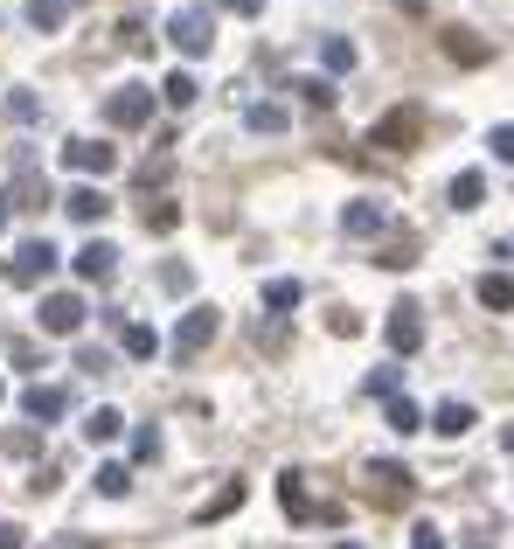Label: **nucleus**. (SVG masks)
Masks as SVG:
<instances>
[{"instance_id":"obj_1","label":"nucleus","mask_w":514,"mask_h":549,"mask_svg":"<svg viewBox=\"0 0 514 549\" xmlns=\"http://www.w3.org/2000/svg\"><path fill=\"white\" fill-rule=\"evenodd\" d=\"M216 334H223V313H216V306H188V313L174 320V341H167V348H174V355L188 362V355H202V348H209Z\"/></svg>"},{"instance_id":"obj_2","label":"nucleus","mask_w":514,"mask_h":549,"mask_svg":"<svg viewBox=\"0 0 514 549\" xmlns=\"http://www.w3.org/2000/svg\"><path fill=\"white\" fill-rule=\"evenodd\" d=\"M167 42H174L181 56H209V42H216V21H209V7H174V21H167Z\"/></svg>"},{"instance_id":"obj_3","label":"nucleus","mask_w":514,"mask_h":549,"mask_svg":"<svg viewBox=\"0 0 514 549\" xmlns=\"http://www.w3.org/2000/svg\"><path fill=\"white\" fill-rule=\"evenodd\" d=\"M424 139V112L417 105H396V112H383L376 119V133H369V146H389V153H410Z\"/></svg>"},{"instance_id":"obj_4","label":"nucleus","mask_w":514,"mask_h":549,"mask_svg":"<svg viewBox=\"0 0 514 549\" xmlns=\"http://www.w3.org/2000/svg\"><path fill=\"white\" fill-rule=\"evenodd\" d=\"M42 334H77L84 320H91V306H84V292H42Z\"/></svg>"},{"instance_id":"obj_5","label":"nucleus","mask_w":514,"mask_h":549,"mask_svg":"<svg viewBox=\"0 0 514 549\" xmlns=\"http://www.w3.org/2000/svg\"><path fill=\"white\" fill-rule=\"evenodd\" d=\"M105 119L126 126V133H139V126L153 119V91H146V84H119V91L105 98Z\"/></svg>"},{"instance_id":"obj_6","label":"nucleus","mask_w":514,"mask_h":549,"mask_svg":"<svg viewBox=\"0 0 514 549\" xmlns=\"http://www.w3.org/2000/svg\"><path fill=\"white\" fill-rule=\"evenodd\" d=\"M49 272H56V244H49V237H28V244L14 251V265H7L14 285H42Z\"/></svg>"},{"instance_id":"obj_7","label":"nucleus","mask_w":514,"mask_h":549,"mask_svg":"<svg viewBox=\"0 0 514 549\" xmlns=\"http://www.w3.org/2000/svg\"><path fill=\"white\" fill-rule=\"evenodd\" d=\"M63 167H77V174H112V167H119V146H112V139H70V146H63Z\"/></svg>"},{"instance_id":"obj_8","label":"nucleus","mask_w":514,"mask_h":549,"mask_svg":"<svg viewBox=\"0 0 514 549\" xmlns=\"http://www.w3.org/2000/svg\"><path fill=\"white\" fill-rule=\"evenodd\" d=\"M70 265H77V278H91V285H105V278L119 272V244H105V237H91V244H84V251H77Z\"/></svg>"},{"instance_id":"obj_9","label":"nucleus","mask_w":514,"mask_h":549,"mask_svg":"<svg viewBox=\"0 0 514 549\" xmlns=\"http://www.w3.org/2000/svg\"><path fill=\"white\" fill-rule=\"evenodd\" d=\"M369 480H376V494H383V501H410V494H417V473H410V466H396V459H369Z\"/></svg>"},{"instance_id":"obj_10","label":"nucleus","mask_w":514,"mask_h":549,"mask_svg":"<svg viewBox=\"0 0 514 549\" xmlns=\"http://www.w3.org/2000/svg\"><path fill=\"white\" fill-rule=\"evenodd\" d=\"M383 334H389V348H396V355H417V348H424V320H417V306H410V299L389 313Z\"/></svg>"},{"instance_id":"obj_11","label":"nucleus","mask_w":514,"mask_h":549,"mask_svg":"<svg viewBox=\"0 0 514 549\" xmlns=\"http://www.w3.org/2000/svg\"><path fill=\"white\" fill-rule=\"evenodd\" d=\"M63 209H70V223H105V216H112V195L84 181V188H70V195H63Z\"/></svg>"},{"instance_id":"obj_12","label":"nucleus","mask_w":514,"mask_h":549,"mask_svg":"<svg viewBox=\"0 0 514 549\" xmlns=\"http://www.w3.org/2000/svg\"><path fill=\"white\" fill-rule=\"evenodd\" d=\"M341 230H348V237H383L389 209L383 202H348V209H341Z\"/></svg>"},{"instance_id":"obj_13","label":"nucleus","mask_w":514,"mask_h":549,"mask_svg":"<svg viewBox=\"0 0 514 549\" xmlns=\"http://www.w3.org/2000/svg\"><path fill=\"white\" fill-rule=\"evenodd\" d=\"M473 424H480V417H473V404H459V397H445V404L431 411V431H438V438H466Z\"/></svg>"},{"instance_id":"obj_14","label":"nucleus","mask_w":514,"mask_h":549,"mask_svg":"<svg viewBox=\"0 0 514 549\" xmlns=\"http://www.w3.org/2000/svg\"><path fill=\"white\" fill-rule=\"evenodd\" d=\"M21 411L35 417V424H56V417L70 411V397H63V390H49V383H35V390L21 397Z\"/></svg>"},{"instance_id":"obj_15","label":"nucleus","mask_w":514,"mask_h":549,"mask_svg":"<svg viewBox=\"0 0 514 549\" xmlns=\"http://www.w3.org/2000/svg\"><path fill=\"white\" fill-rule=\"evenodd\" d=\"M438 49H445V63H487V56H494V49H487L480 35H466V28H445Z\"/></svg>"},{"instance_id":"obj_16","label":"nucleus","mask_w":514,"mask_h":549,"mask_svg":"<svg viewBox=\"0 0 514 549\" xmlns=\"http://www.w3.org/2000/svg\"><path fill=\"white\" fill-rule=\"evenodd\" d=\"M119 348H126L132 362H153V348H160V334H153L146 320H126V327H119Z\"/></svg>"},{"instance_id":"obj_17","label":"nucleus","mask_w":514,"mask_h":549,"mask_svg":"<svg viewBox=\"0 0 514 549\" xmlns=\"http://www.w3.org/2000/svg\"><path fill=\"white\" fill-rule=\"evenodd\" d=\"M119 431H126V411H112V404H98V411L84 417V438H91V445H112Z\"/></svg>"},{"instance_id":"obj_18","label":"nucleus","mask_w":514,"mask_h":549,"mask_svg":"<svg viewBox=\"0 0 514 549\" xmlns=\"http://www.w3.org/2000/svg\"><path fill=\"white\" fill-rule=\"evenodd\" d=\"M244 494H251V487H244V480H223V487H216V494H209V501H202V522H223V515H230V508H244Z\"/></svg>"},{"instance_id":"obj_19","label":"nucleus","mask_w":514,"mask_h":549,"mask_svg":"<svg viewBox=\"0 0 514 549\" xmlns=\"http://www.w3.org/2000/svg\"><path fill=\"white\" fill-rule=\"evenodd\" d=\"M480 306H487V313H514V278L508 272H487V278H480Z\"/></svg>"},{"instance_id":"obj_20","label":"nucleus","mask_w":514,"mask_h":549,"mask_svg":"<svg viewBox=\"0 0 514 549\" xmlns=\"http://www.w3.org/2000/svg\"><path fill=\"white\" fill-rule=\"evenodd\" d=\"M480 202H487V174H473V167L452 174V209H480Z\"/></svg>"},{"instance_id":"obj_21","label":"nucleus","mask_w":514,"mask_h":549,"mask_svg":"<svg viewBox=\"0 0 514 549\" xmlns=\"http://www.w3.org/2000/svg\"><path fill=\"white\" fill-rule=\"evenodd\" d=\"M299 299H306L299 278H271V285H264V306H271V313H299Z\"/></svg>"},{"instance_id":"obj_22","label":"nucleus","mask_w":514,"mask_h":549,"mask_svg":"<svg viewBox=\"0 0 514 549\" xmlns=\"http://www.w3.org/2000/svg\"><path fill=\"white\" fill-rule=\"evenodd\" d=\"M160 98H167V105H174V112H188V105H195V98H202V84H195V77H188V70H174V77H167V84H160Z\"/></svg>"},{"instance_id":"obj_23","label":"nucleus","mask_w":514,"mask_h":549,"mask_svg":"<svg viewBox=\"0 0 514 549\" xmlns=\"http://www.w3.org/2000/svg\"><path fill=\"white\" fill-rule=\"evenodd\" d=\"M244 126L251 133H285L292 119H285V105H244Z\"/></svg>"},{"instance_id":"obj_24","label":"nucleus","mask_w":514,"mask_h":549,"mask_svg":"<svg viewBox=\"0 0 514 549\" xmlns=\"http://www.w3.org/2000/svg\"><path fill=\"white\" fill-rule=\"evenodd\" d=\"M389 431H396V438H410V431H424V411H417L410 397H389Z\"/></svg>"},{"instance_id":"obj_25","label":"nucleus","mask_w":514,"mask_h":549,"mask_svg":"<svg viewBox=\"0 0 514 549\" xmlns=\"http://www.w3.org/2000/svg\"><path fill=\"white\" fill-rule=\"evenodd\" d=\"M285 91H299V98H306L313 112H327V105H334V84H327V77H292Z\"/></svg>"},{"instance_id":"obj_26","label":"nucleus","mask_w":514,"mask_h":549,"mask_svg":"<svg viewBox=\"0 0 514 549\" xmlns=\"http://www.w3.org/2000/svg\"><path fill=\"white\" fill-rule=\"evenodd\" d=\"M126 487H132V466H119V459H105V466H98V494H105V501H119Z\"/></svg>"},{"instance_id":"obj_27","label":"nucleus","mask_w":514,"mask_h":549,"mask_svg":"<svg viewBox=\"0 0 514 549\" xmlns=\"http://www.w3.org/2000/svg\"><path fill=\"white\" fill-rule=\"evenodd\" d=\"M320 56H327V70H334V77H341V70H355V63H362V49H355V42H348V35H334V42H327V49H320Z\"/></svg>"},{"instance_id":"obj_28","label":"nucleus","mask_w":514,"mask_h":549,"mask_svg":"<svg viewBox=\"0 0 514 549\" xmlns=\"http://www.w3.org/2000/svg\"><path fill=\"white\" fill-rule=\"evenodd\" d=\"M119 42H126V49H139V56L153 49V28H146V14H126V21H119Z\"/></svg>"},{"instance_id":"obj_29","label":"nucleus","mask_w":514,"mask_h":549,"mask_svg":"<svg viewBox=\"0 0 514 549\" xmlns=\"http://www.w3.org/2000/svg\"><path fill=\"white\" fill-rule=\"evenodd\" d=\"M167 174H174V153H167V146H160V153H153V160H146V167H139V174H132V181H139V188H160V181H167Z\"/></svg>"},{"instance_id":"obj_30","label":"nucleus","mask_w":514,"mask_h":549,"mask_svg":"<svg viewBox=\"0 0 514 549\" xmlns=\"http://www.w3.org/2000/svg\"><path fill=\"white\" fill-rule=\"evenodd\" d=\"M28 21H35L42 35H56V28H63V0H28Z\"/></svg>"},{"instance_id":"obj_31","label":"nucleus","mask_w":514,"mask_h":549,"mask_svg":"<svg viewBox=\"0 0 514 549\" xmlns=\"http://www.w3.org/2000/svg\"><path fill=\"white\" fill-rule=\"evenodd\" d=\"M7 119H14V126H35V119H42V105H35L28 91H7Z\"/></svg>"},{"instance_id":"obj_32","label":"nucleus","mask_w":514,"mask_h":549,"mask_svg":"<svg viewBox=\"0 0 514 549\" xmlns=\"http://www.w3.org/2000/svg\"><path fill=\"white\" fill-rule=\"evenodd\" d=\"M278 501H285V515H306V480L285 473V480H278Z\"/></svg>"},{"instance_id":"obj_33","label":"nucleus","mask_w":514,"mask_h":549,"mask_svg":"<svg viewBox=\"0 0 514 549\" xmlns=\"http://www.w3.org/2000/svg\"><path fill=\"white\" fill-rule=\"evenodd\" d=\"M376 265H389V272H410V265H417V237H403V244H389V251L376 258Z\"/></svg>"},{"instance_id":"obj_34","label":"nucleus","mask_w":514,"mask_h":549,"mask_svg":"<svg viewBox=\"0 0 514 549\" xmlns=\"http://www.w3.org/2000/svg\"><path fill=\"white\" fill-rule=\"evenodd\" d=\"M410 549H445V529L438 522H410Z\"/></svg>"},{"instance_id":"obj_35","label":"nucleus","mask_w":514,"mask_h":549,"mask_svg":"<svg viewBox=\"0 0 514 549\" xmlns=\"http://www.w3.org/2000/svg\"><path fill=\"white\" fill-rule=\"evenodd\" d=\"M487 153H494V160H508V167H514V126H494V133H487Z\"/></svg>"},{"instance_id":"obj_36","label":"nucleus","mask_w":514,"mask_h":549,"mask_svg":"<svg viewBox=\"0 0 514 549\" xmlns=\"http://www.w3.org/2000/svg\"><path fill=\"white\" fill-rule=\"evenodd\" d=\"M174 216H181V209H174V202H167V195H160V202H153V209H146V230H174Z\"/></svg>"},{"instance_id":"obj_37","label":"nucleus","mask_w":514,"mask_h":549,"mask_svg":"<svg viewBox=\"0 0 514 549\" xmlns=\"http://www.w3.org/2000/svg\"><path fill=\"white\" fill-rule=\"evenodd\" d=\"M0 445H7V459H35V431H7Z\"/></svg>"},{"instance_id":"obj_38","label":"nucleus","mask_w":514,"mask_h":549,"mask_svg":"<svg viewBox=\"0 0 514 549\" xmlns=\"http://www.w3.org/2000/svg\"><path fill=\"white\" fill-rule=\"evenodd\" d=\"M327 327H334V334H341V341H355V334H362V313H348V306H341V313H334V320H327Z\"/></svg>"},{"instance_id":"obj_39","label":"nucleus","mask_w":514,"mask_h":549,"mask_svg":"<svg viewBox=\"0 0 514 549\" xmlns=\"http://www.w3.org/2000/svg\"><path fill=\"white\" fill-rule=\"evenodd\" d=\"M160 285H167V292H188V285H195V272H188V265H167V272H160Z\"/></svg>"},{"instance_id":"obj_40","label":"nucleus","mask_w":514,"mask_h":549,"mask_svg":"<svg viewBox=\"0 0 514 549\" xmlns=\"http://www.w3.org/2000/svg\"><path fill=\"white\" fill-rule=\"evenodd\" d=\"M28 543V529H21V522H0V549H21Z\"/></svg>"},{"instance_id":"obj_41","label":"nucleus","mask_w":514,"mask_h":549,"mask_svg":"<svg viewBox=\"0 0 514 549\" xmlns=\"http://www.w3.org/2000/svg\"><path fill=\"white\" fill-rule=\"evenodd\" d=\"M223 7H230V14H244V21H251V14H264V0H223Z\"/></svg>"},{"instance_id":"obj_42","label":"nucleus","mask_w":514,"mask_h":549,"mask_svg":"<svg viewBox=\"0 0 514 549\" xmlns=\"http://www.w3.org/2000/svg\"><path fill=\"white\" fill-rule=\"evenodd\" d=\"M56 549H98V543H91V536H77V543H70V536H63V543H56Z\"/></svg>"},{"instance_id":"obj_43","label":"nucleus","mask_w":514,"mask_h":549,"mask_svg":"<svg viewBox=\"0 0 514 549\" xmlns=\"http://www.w3.org/2000/svg\"><path fill=\"white\" fill-rule=\"evenodd\" d=\"M396 7H403V14H424V7H431V0H396Z\"/></svg>"},{"instance_id":"obj_44","label":"nucleus","mask_w":514,"mask_h":549,"mask_svg":"<svg viewBox=\"0 0 514 549\" xmlns=\"http://www.w3.org/2000/svg\"><path fill=\"white\" fill-rule=\"evenodd\" d=\"M0 230H7V195H0Z\"/></svg>"},{"instance_id":"obj_45","label":"nucleus","mask_w":514,"mask_h":549,"mask_svg":"<svg viewBox=\"0 0 514 549\" xmlns=\"http://www.w3.org/2000/svg\"><path fill=\"white\" fill-rule=\"evenodd\" d=\"M501 438H508V452H514V424H508V431H501Z\"/></svg>"},{"instance_id":"obj_46","label":"nucleus","mask_w":514,"mask_h":549,"mask_svg":"<svg viewBox=\"0 0 514 549\" xmlns=\"http://www.w3.org/2000/svg\"><path fill=\"white\" fill-rule=\"evenodd\" d=\"M0 404H7V383H0Z\"/></svg>"},{"instance_id":"obj_47","label":"nucleus","mask_w":514,"mask_h":549,"mask_svg":"<svg viewBox=\"0 0 514 549\" xmlns=\"http://www.w3.org/2000/svg\"><path fill=\"white\" fill-rule=\"evenodd\" d=\"M341 549H362V543H341Z\"/></svg>"}]
</instances>
